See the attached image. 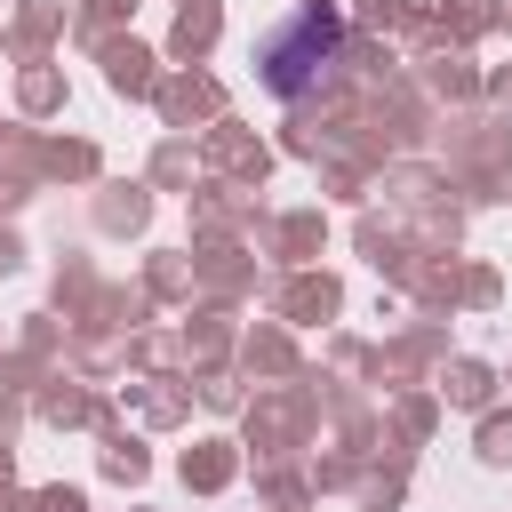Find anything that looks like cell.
I'll list each match as a JSON object with an SVG mask.
<instances>
[{
	"label": "cell",
	"instance_id": "cell-1",
	"mask_svg": "<svg viewBox=\"0 0 512 512\" xmlns=\"http://www.w3.org/2000/svg\"><path fill=\"white\" fill-rule=\"evenodd\" d=\"M336 56H344V16L312 0V8H296V16L264 40V88L296 104V96H312V80H320Z\"/></svg>",
	"mask_w": 512,
	"mask_h": 512
}]
</instances>
